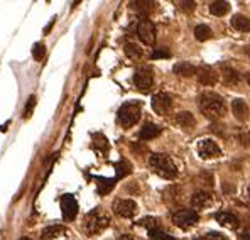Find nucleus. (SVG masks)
<instances>
[{
  "label": "nucleus",
  "instance_id": "obj_20",
  "mask_svg": "<svg viewBox=\"0 0 250 240\" xmlns=\"http://www.w3.org/2000/svg\"><path fill=\"white\" fill-rule=\"evenodd\" d=\"M161 134V127H157L156 123H145L144 127H142L141 134H139V137H141L142 140H151L154 139V137H157Z\"/></svg>",
  "mask_w": 250,
  "mask_h": 240
},
{
  "label": "nucleus",
  "instance_id": "obj_43",
  "mask_svg": "<svg viewBox=\"0 0 250 240\" xmlns=\"http://www.w3.org/2000/svg\"><path fill=\"white\" fill-rule=\"evenodd\" d=\"M20 240H32V239H29V237H22V239H20Z\"/></svg>",
  "mask_w": 250,
  "mask_h": 240
},
{
  "label": "nucleus",
  "instance_id": "obj_22",
  "mask_svg": "<svg viewBox=\"0 0 250 240\" xmlns=\"http://www.w3.org/2000/svg\"><path fill=\"white\" fill-rule=\"evenodd\" d=\"M212 36H213L212 29H210V27L206 26V24H199V26L195 27V37H196V41L205 42V41H208Z\"/></svg>",
  "mask_w": 250,
  "mask_h": 240
},
{
  "label": "nucleus",
  "instance_id": "obj_26",
  "mask_svg": "<svg viewBox=\"0 0 250 240\" xmlns=\"http://www.w3.org/2000/svg\"><path fill=\"white\" fill-rule=\"evenodd\" d=\"M93 147L98 151L100 154L108 153V140L105 139V136H103V134H95V136H93Z\"/></svg>",
  "mask_w": 250,
  "mask_h": 240
},
{
  "label": "nucleus",
  "instance_id": "obj_29",
  "mask_svg": "<svg viewBox=\"0 0 250 240\" xmlns=\"http://www.w3.org/2000/svg\"><path fill=\"white\" fill-rule=\"evenodd\" d=\"M223 80L227 81L228 85H237L238 81H240V76H238V73L235 71L233 68H230V66H225V68H223Z\"/></svg>",
  "mask_w": 250,
  "mask_h": 240
},
{
  "label": "nucleus",
  "instance_id": "obj_9",
  "mask_svg": "<svg viewBox=\"0 0 250 240\" xmlns=\"http://www.w3.org/2000/svg\"><path fill=\"white\" fill-rule=\"evenodd\" d=\"M113 211L122 218H132L137 213V203L134 200H117L113 203Z\"/></svg>",
  "mask_w": 250,
  "mask_h": 240
},
{
  "label": "nucleus",
  "instance_id": "obj_30",
  "mask_svg": "<svg viewBox=\"0 0 250 240\" xmlns=\"http://www.w3.org/2000/svg\"><path fill=\"white\" fill-rule=\"evenodd\" d=\"M157 218L154 217H145V218H141V220L137 222V225H141V227H145L147 230H154V228H159L157 227Z\"/></svg>",
  "mask_w": 250,
  "mask_h": 240
},
{
  "label": "nucleus",
  "instance_id": "obj_24",
  "mask_svg": "<svg viewBox=\"0 0 250 240\" xmlns=\"http://www.w3.org/2000/svg\"><path fill=\"white\" fill-rule=\"evenodd\" d=\"M130 7L141 14H151L152 10L157 7V3L156 2H145V0L144 2H141V0H139V2H130Z\"/></svg>",
  "mask_w": 250,
  "mask_h": 240
},
{
  "label": "nucleus",
  "instance_id": "obj_13",
  "mask_svg": "<svg viewBox=\"0 0 250 240\" xmlns=\"http://www.w3.org/2000/svg\"><path fill=\"white\" fill-rule=\"evenodd\" d=\"M212 193L208 191H203V189H198V191L193 193L191 196V206L195 208V210H203V208L210 206L212 205Z\"/></svg>",
  "mask_w": 250,
  "mask_h": 240
},
{
  "label": "nucleus",
  "instance_id": "obj_14",
  "mask_svg": "<svg viewBox=\"0 0 250 240\" xmlns=\"http://www.w3.org/2000/svg\"><path fill=\"white\" fill-rule=\"evenodd\" d=\"M215 218L221 227H227V228H238V225H240L238 217L230 213V211H218V213L215 215Z\"/></svg>",
  "mask_w": 250,
  "mask_h": 240
},
{
  "label": "nucleus",
  "instance_id": "obj_12",
  "mask_svg": "<svg viewBox=\"0 0 250 240\" xmlns=\"http://www.w3.org/2000/svg\"><path fill=\"white\" fill-rule=\"evenodd\" d=\"M196 76H198L199 83L205 85V86H213V85L218 81V75H216V71L206 65L199 66V68L196 69Z\"/></svg>",
  "mask_w": 250,
  "mask_h": 240
},
{
  "label": "nucleus",
  "instance_id": "obj_40",
  "mask_svg": "<svg viewBox=\"0 0 250 240\" xmlns=\"http://www.w3.org/2000/svg\"><path fill=\"white\" fill-rule=\"evenodd\" d=\"M242 240H250V228H247V230H244L242 232Z\"/></svg>",
  "mask_w": 250,
  "mask_h": 240
},
{
  "label": "nucleus",
  "instance_id": "obj_7",
  "mask_svg": "<svg viewBox=\"0 0 250 240\" xmlns=\"http://www.w3.org/2000/svg\"><path fill=\"white\" fill-rule=\"evenodd\" d=\"M171 108H173V97H171L169 93L161 91V93H156L154 97H152V110H154L156 114L166 115L169 114Z\"/></svg>",
  "mask_w": 250,
  "mask_h": 240
},
{
  "label": "nucleus",
  "instance_id": "obj_27",
  "mask_svg": "<svg viewBox=\"0 0 250 240\" xmlns=\"http://www.w3.org/2000/svg\"><path fill=\"white\" fill-rule=\"evenodd\" d=\"M115 171H117V179L125 178L127 174H130L132 164H130V162H128L127 159H120V161L115 164Z\"/></svg>",
  "mask_w": 250,
  "mask_h": 240
},
{
  "label": "nucleus",
  "instance_id": "obj_19",
  "mask_svg": "<svg viewBox=\"0 0 250 240\" xmlns=\"http://www.w3.org/2000/svg\"><path fill=\"white\" fill-rule=\"evenodd\" d=\"M232 27L242 31V33H250V19L242 16V14H237V16L232 17Z\"/></svg>",
  "mask_w": 250,
  "mask_h": 240
},
{
  "label": "nucleus",
  "instance_id": "obj_31",
  "mask_svg": "<svg viewBox=\"0 0 250 240\" xmlns=\"http://www.w3.org/2000/svg\"><path fill=\"white\" fill-rule=\"evenodd\" d=\"M149 237L154 239V240H176L173 235L166 234V232L159 230V228H154V230H149Z\"/></svg>",
  "mask_w": 250,
  "mask_h": 240
},
{
  "label": "nucleus",
  "instance_id": "obj_35",
  "mask_svg": "<svg viewBox=\"0 0 250 240\" xmlns=\"http://www.w3.org/2000/svg\"><path fill=\"white\" fill-rule=\"evenodd\" d=\"M159 58H171V51L167 48H159L152 52V59H159Z\"/></svg>",
  "mask_w": 250,
  "mask_h": 240
},
{
  "label": "nucleus",
  "instance_id": "obj_37",
  "mask_svg": "<svg viewBox=\"0 0 250 240\" xmlns=\"http://www.w3.org/2000/svg\"><path fill=\"white\" fill-rule=\"evenodd\" d=\"M179 5H181V9H183V10H186V12H191V10L195 9L196 3L195 2H181Z\"/></svg>",
  "mask_w": 250,
  "mask_h": 240
},
{
  "label": "nucleus",
  "instance_id": "obj_16",
  "mask_svg": "<svg viewBox=\"0 0 250 240\" xmlns=\"http://www.w3.org/2000/svg\"><path fill=\"white\" fill-rule=\"evenodd\" d=\"M174 73L179 76H184V78H191V76L196 75V66L189 61H181L174 65Z\"/></svg>",
  "mask_w": 250,
  "mask_h": 240
},
{
  "label": "nucleus",
  "instance_id": "obj_15",
  "mask_svg": "<svg viewBox=\"0 0 250 240\" xmlns=\"http://www.w3.org/2000/svg\"><path fill=\"white\" fill-rule=\"evenodd\" d=\"M232 112H233L235 119H237L238 122H245L249 117V107L242 98H235V100L232 102Z\"/></svg>",
  "mask_w": 250,
  "mask_h": 240
},
{
  "label": "nucleus",
  "instance_id": "obj_23",
  "mask_svg": "<svg viewBox=\"0 0 250 240\" xmlns=\"http://www.w3.org/2000/svg\"><path fill=\"white\" fill-rule=\"evenodd\" d=\"M176 122L179 123L181 127H186V129H189V127H195L196 119L191 112H179V114L176 115Z\"/></svg>",
  "mask_w": 250,
  "mask_h": 240
},
{
  "label": "nucleus",
  "instance_id": "obj_10",
  "mask_svg": "<svg viewBox=\"0 0 250 240\" xmlns=\"http://www.w3.org/2000/svg\"><path fill=\"white\" fill-rule=\"evenodd\" d=\"M61 211L63 218L66 222H73L78 215V203L73 195H64L61 196Z\"/></svg>",
  "mask_w": 250,
  "mask_h": 240
},
{
  "label": "nucleus",
  "instance_id": "obj_17",
  "mask_svg": "<svg viewBox=\"0 0 250 240\" xmlns=\"http://www.w3.org/2000/svg\"><path fill=\"white\" fill-rule=\"evenodd\" d=\"M64 234L63 225H49L41 232V240H56Z\"/></svg>",
  "mask_w": 250,
  "mask_h": 240
},
{
  "label": "nucleus",
  "instance_id": "obj_21",
  "mask_svg": "<svg viewBox=\"0 0 250 240\" xmlns=\"http://www.w3.org/2000/svg\"><path fill=\"white\" fill-rule=\"evenodd\" d=\"M181 196H183V191H181L179 186H169V188L164 191V200L167 203H179Z\"/></svg>",
  "mask_w": 250,
  "mask_h": 240
},
{
  "label": "nucleus",
  "instance_id": "obj_4",
  "mask_svg": "<svg viewBox=\"0 0 250 240\" xmlns=\"http://www.w3.org/2000/svg\"><path fill=\"white\" fill-rule=\"evenodd\" d=\"M142 115V107L139 102H127L117 112V119H119V123L125 129H130L132 125L139 122Z\"/></svg>",
  "mask_w": 250,
  "mask_h": 240
},
{
  "label": "nucleus",
  "instance_id": "obj_5",
  "mask_svg": "<svg viewBox=\"0 0 250 240\" xmlns=\"http://www.w3.org/2000/svg\"><path fill=\"white\" fill-rule=\"evenodd\" d=\"M171 218H173V223L176 227L183 228V230H189V228H193L199 222V215L195 210H186V208L176 210Z\"/></svg>",
  "mask_w": 250,
  "mask_h": 240
},
{
  "label": "nucleus",
  "instance_id": "obj_11",
  "mask_svg": "<svg viewBox=\"0 0 250 240\" xmlns=\"http://www.w3.org/2000/svg\"><path fill=\"white\" fill-rule=\"evenodd\" d=\"M134 83L139 90L147 91L149 88L152 86V73L149 68H139L137 71L134 73Z\"/></svg>",
  "mask_w": 250,
  "mask_h": 240
},
{
  "label": "nucleus",
  "instance_id": "obj_1",
  "mask_svg": "<svg viewBox=\"0 0 250 240\" xmlns=\"http://www.w3.org/2000/svg\"><path fill=\"white\" fill-rule=\"evenodd\" d=\"M199 110L203 112L206 119L210 120H218L225 115L227 112V103L220 97L218 93H212V91H205V93L199 97Z\"/></svg>",
  "mask_w": 250,
  "mask_h": 240
},
{
  "label": "nucleus",
  "instance_id": "obj_41",
  "mask_svg": "<svg viewBox=\"0 0 250 240\" xmlns=\"http://www.w3.org/2000/svg\"><path fill=\"white\" fill-rule=\"evenodd\" d=\"M245 80H247V83L250 85V71L247 73V75H245Z\"/></svg>",
  "mask_w": 250,
  "mask_h": 240
},
{
  "label": "nucleus",
  "instance_id": "obj_42",
  "mask_svg": "<svg viewBox=\"0 0 250 240\" xmlns=\"http://www.w3.org/2000/svg\"><path fill=\"white\" fill-rule=\"evenodd\" d=\"M247 196H249V200H250V186L247 188Z\"/></svg>",
  "mask_w": 250,
  "mask_h": 240
},
{
  "label": "nucleus",
  "instance_id": "obj_32",
  "mask_svg": "<svg viewBox=\"0 0 250 240\" xmlns=\"http://www.w3.org/2000/svg\"><path fill=\"white\" fill-rule=\"evenodd\" d=\"M46 54V48L44 44H41V42H37V44H34V48H32V58L36 59V61H41L42 58H44Z\"/></svg>",
  "mask_w": 250,
  "mask_h": 240
},
{
  "label": "nucleus",
  "instance_id": "obj_33",
  "mask_svg": "<svg viewBox=\"0 0 250 240\" xmlns=\"http://www.w3.org/2000/svg\"><path fill=\"white\" fill-rule=\"evenodd\" d=\"M237 139L242 147H250V130H240Z\"/></svg>",
  "mask_w": 250,
  "mask_h": 240
},
{
  "label": "nucleus",
  "instance_id": "obj_34",
  "mask_svg": "<svg viewBox=\"0 0 250 240\" xmlns=\"http://www.w3.org/2000/svg\"><path fill=\"white\" fill-rule=\"evenodd\" d=\"M34 107H36V97H34V95H31L29 100H27L26 108H24V119H29L31 117L32 110H34Z\"/></svg>",
  "mask_w": 250,
  "mask_h": 240
},
{
  "label": "nucleus",
  "instance_id": "obj_39",
  "mask_svg": "<svg viewBox=\"0 0 250 240\" xmlns=\"http://www.w3.org/2000/svg\"><path fill=\"white\" fill-rule=\"evenodd\" d=\"M119 240H139L135 235H130V234H125V235H120Z\"/></svg>",
  "mask_w": 250,
  "mask_h": 240
},
{
  "label": "nucleus",
  "instance_id": "obj_28",
  "mask_svg": "<svg viewBox=\"0 0 250 240\" xmlns=\"http://www.w3.org/2000/svg\"><path fill=\"white\" fill-rule=\"evenodd\" d=\"M124 51L130 59H141L142 58V48H139V46L134 44V42H127L125 48H124Z\"/></svg>",
  "mask_w": 250,
  "mask_h": 240
},
{
  "label": "nucleus",
  "instance_id": "obj_3",
  "mask_svg": "<svg viewBox=\"0 0 250 240\" xmlns=\"http://www.w3.org/2000/svg\"><path fill=\"white\" fill-rule=\"evenodd\" d=\"M110 225V217L108 213L102 210V208H95L93 211L87 215V220H85V230L88 235H96L100 232H103Z\"/></svg>",
  "mask_w": 250,
  "mask_h": 240
},
{
  "label": "nucleus",
  "instance_id": "obj_8",
  "mask_svg": "<svg viewBox=\"0 0 250 240\" xmlns=\"http://www.w3.org/2000/svg\"><path fill=\"white\" fill-rule=\"evenodd\" d=\"M198 154L201 159H215L221 154V151L213 139H203L198 142Z\"/></svg>",
  "mask_w": 250,
  "mask_h": 240
},
{
  "label": "nucleus",
  "instance_id": "obj_18",
  "mask_svg": "<svg viewBox=\"0 0 250 240\" xmlns=\"http://www.w3.org/2000/svg\"><path fill=\"white\" fill-rule=\"evenodd\" d=\"M96 191H98V195H107V193H110L113 189V186H115V178H96Z\"/></svg>",
  "mask_w": 250,
  "mask_h": 240
},
{
  "label": "nucleus",
  "instance_id": "obj_2",
  "mask_svg": "<svg viewBox=\"0 0 250 240\" xmlns=\"http://www.w3.org/2000/svg\"><path fill=\"white\" fill-rule=\"evenodd\" d=\"M149 166L157 176L164 179H174L178 176V168L169 156L166 154H151L149 157Z\"/></svg>",
  "mask_w": 250,
  "mask_h": 240
},
{
  "label": "nucleus",
  "instance_id": "obj_25",
  "mask_svg": "<svg viewBox=\"0 0 250 240\" xmlns=\"http://www.w3.org/2000/svg\"><path fill=\"white\" fill-rule=\"evenodd\" d=\"M228 10H230V3L228 2H212L210 3V12L216 17H221V16H225V14H228Z\"/></svg>",
  "mask_w": 250,
  "mask_h": 240
},
{
  "label": "nucleus",
  "instance_id": "obj_36",
  "mask_svg": "<svg viewBox=\"0 0 250 240\" xmlns=\"http://www.w3.org/2000/svg\"><path fill=\"white\" fill-rule=\"evenodd\" d=\"M195 240H225V239L221 237L218 232H210V234L203 235V237H198V239H195Z\"/></svg>",
  "mask_w": 250,
  "mask_h": 240
},
{
  "label": "nucleus",
  "instance_id": "obj_6",
  "mask_svg": "<svg viewBox=\"0 0 250 240\" xmlns=\"http://www.w3.org/2000/svg\"><path fill=\"white\" fill-rule=\"evenodd\" d=\"M137 36H139V39L144 42V44H147V46L154 44L156 42V26L152 24V20L145 19V17L142 20H139Z\"/></svg>",
  "mask_w": 250,
  "mask_h": 240
},
{
  "label": "nucleus",
  "instance_id": "obj_38",
  "mask_svg": "<svg viewBox=\"0 0 250 240\" xmlns=\"http://www.w3.org/2000/svg\"><path fill=\"white\" fill-rule=\"evenodd\" d=\"M223 127H225V125H220V123H215V125H212V130H213V132H215V134H218V136L223 137V136H225V130H220V129H223Z\"/></svg>",
  "mask_w": 250,
  "mask_h": 240
}]
</instances>
